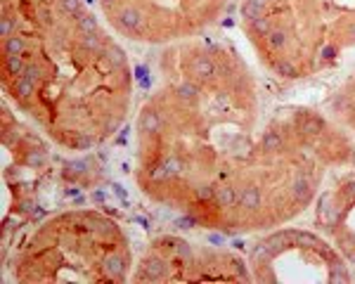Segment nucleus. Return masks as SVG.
<instances>
[{
  "instance_id": "2",
  "label": "nucleus",
  "mask_w": 355,
  "mask_h": 284,
  "mask_svg": "<svg viewBox=\"0 0 355 284\" xmlns=\"http://www.w3.org/2000/svg\"><path fill=\"white\" fill-rule=\"evenodd\" d=\"M130 248L114 220L97 211L62 213L29 237L15 267L21 282L128 280Z\"/></svg>"
},
{
  "instance_id": "1",
  "label": "nucleus",
  "mask_w": 355,
  "mask_h": 284,
  "mask_svg": "<svg viewBox=\"0 0 355 284\" xmlns=\"http://www.w3.org/2000/svg\"><path fill=\"white\" fill-rule=\"evenodd\" d=\"M2 83L69 149L105 142L130 105L125 53L83 0H2Z\"/></svg>"
}]
</instances>
